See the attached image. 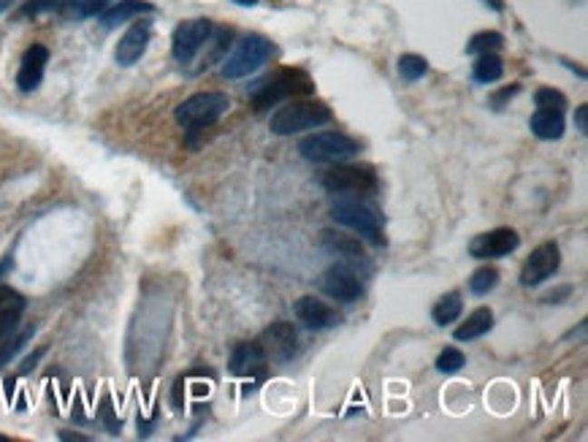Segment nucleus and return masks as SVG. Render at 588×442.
I'll use <instances>...</instances> for the list:
<instances>
[{
    "label": "nucleus",
    "mask_w": 588,
    "mask_h": 442,
    "mask_svg": "<svg viewBox=\"0 0 588 442\" xmlns=\"http://www.w3.org/2000/svg\"><path fill=\"white\" fill-rule=\"evenodd\" d=\"M496 282H499V271H496L494 266H483V269H477V271L472 274L469 290H472L475 296H485V293H491V290L496 288Z\"/></svg>",
    "instance_id": "nucleus-29"
},
{
    "label": "nucleus",
    "mask_w": 588,
    "mask_h": 442,
    "mask_svg": "<svg viewBox=\"0 0 588 442\" xmlns=\"http://www.w3.org/2000/svg\"><path fill=\"white\" fill-rule=\"evenodd\" d=\"M461 312H464V301H461V293L458 290H453V293H445L436 304H434V309H431V318H434V323L436 326H447V323H456L458 318H461Z\"/></svg>",
    "instance_id": "nucleus-24"
},
{
    "label": "nucleus",
    "mask_w": 588,
    "mask_h": 442,
    "mask_svg": "<svg viewBox=\"0 0 588 442\" xmlns=\"http://www.w3.org/2000/svg\"><path fill=\"white\" fill-rule=\"evenodd\" d=\"M109 5H112V0H65L60 5V14L65 19L82 22V19H90V16H101Z\"/></svg>",
    "instance_id": "nucleus-23"
},
{
    "label": "nucleus",
    "mask_w": 588,
    "mask_h": 442,
    "mask_svg": "<svg viewBox=\"0 0 588 442\" xmlns=\"http://www.w3.org/2000/svg\"><path fill=\"white\" fill-rule=\"evenodd\" d=\"M532 133L543 142H556L564 136V112L562 109H537L529 120Z\"/></svg>",
    "instance_id": "nucleus-18"
},
{
    "label": "nucleus",
    "mask_w": 588,
    "mask_h": 442,
    "mask_svg": "<svg viewBox=\"0 0 588 442\" xmlns=\"http://www.w3.org/2000/svg\"><path fill=\"white\" fill-rule=\"evenodd\" d=\"M464 364H466V356H464L458 348H445V350L436 356V364H434V367H436L442 375H456Z\"/></svg>",
    "instance_id": "nucleus-30"
},
{
    "label": "nucleus",
    "mask_w": 588,
    "mask_h": 442,
    "mask_svg": "<svg viewBox=\"0 0 588 442\" xmlns=\"http://www.w3.org/2000/svg\"><path fill=\"white\" fill-rule=\"evenodd\" d=\"M182 386H185V378H180L177 386H174V405L177 408H182Z\"/></svg>",
    "instance_id": "nucleus-37"
},
{
    "label": "nucleus",
    "mask_w": 588,
    "mask_h": 442,
    "mask_svg": "<svg viewBox=\"0 0 588 442\" xmlns=\"http://www.w3.org/2000/svg\"><path fill=\"white\" fill-rule=\"evenodd\" d=\"M331 109L320 101H304V98H290L285 101L274 114H271V133L277 136H293L301 131H312L320 128L326 123H331Z\"/></svg>",
    "instance_id": "nucleus-2"
},
{
    "label": "nucleus",
    "mask_w": 588,
    "mask_h": 442,
    "mask_svg": "<svg viewBox=\"0 0 588 442\" xmlns=\"http://www.w3.org/2000/svg\"><path fill=\"white\" fill-rule=\"evenodd\" d=\"M293 315L299 323H304L307 329L312 331H323V329H334L339 323V315L320 299L315 296H301L296 304H293Z\"/></svg>",
    "instance_id": "nucleus-14"
},
{
    "label": "nucleus",
    "mask_w": 588,
    "mask_h": 442,
    "mask_svg": "<svg viewBox=\"0 0 588 442\" xmlns=\"http://www.w3.org/2000/svg\"><path fill=\"white\" fill-rule=\"evenodd\" d=\"M312 90H315V84H312V79L304 71H299V68H282L274 76H269V79H263V82L255 84V90L250 95V103H252L255 112H266V109L279 106V103H285L290 98H304Z\"/></svg>",
    "instance_id": "nucleus-1"
},
{
    "label": "nucleus",
    "mask_w": 588,
    "mask_h": 442,
    "mask_svg": "<svg viewBox=\"0 0 588 442\" xmlns=\"http://www.w3.org/2000/svg\"><path fill=\"white\" fill-rule=\"evenodd\" d=\"M521 244V236L513 228H494L488 233H480L469 241V255L477 260H488V258H505L510 252H515Z\"/></svg>",
    "instance_id": "nucleus-10"
},
{
    "label": "nucleus",
    "mask_w": 588,
    "mask_h": 442,
    "mask_svg": "<svg viewBox=\"0 0 588 442\" xmlns=\"http://www.w3.org/2000/svg\"><path fill=\"white\" fill-rule=\"evenodd\" d=\"M60 440H79V442H87L84 435H71V432H60Z\"/></svg>",
    "instance_id": "nucleus-38"
},
{
    "label": "nucleus",
    "mask_w": 588,
    "mask_h": 442,
    "mask_svg": "<svg viewBox=\"0 0 588 442\" xmlns=\"http://www.w3.org/2000/svg\"><path fill=\"white\" fill-rule=\"evenodd\" d=\"M103 421H106V427H109V432H112V435H120V421H114V413H112V405H109V399L103 402Z\"/></svg>",
    "instance_id": "nucleus-34"
},
{
    "label": "nucleus",
    "mask_w": 588,
    "mask_h": 442,
    "mask_svg": "<svg viewBox=\"0 0 588 442\" xmlns=\"http://www.w3.org/2000/svg\"><path fill=\"white\" fill-rule=\"evenodd\" d=\"M534 103H537V109H562V112H564L567 95L559 93V90H554V87H540V90L534 93Z\"/></svg>",
    "instance_id": "nucleus-31"
},
{
    "label": "nucleus",
    "mask_w": 588,
    "mask_h": 442,
    "mask_svg": "<svg viewBox=\"0 0 588 442\" xmlns=\"http://www.w3.org/2000/svg\"><path fill=\"white\" fill-rule=\"evenodd\" d=\"M320 241L326 250L342 255V258H353V260H361L364 258V247L356 236H345V233H337V231H323L320 233Z\"/></svg>",
    "instance_id": "nucleus-21"
},
{
    "label": "nucleus",
    "mask_w": 588,
    "mask_h": 442,
    "mask_svg": "<svg viewBox=\"0 0 588 442\" xmlns=\"http://www.w3.org/2000/svg\"><path fill=\"white\" fill-rule=\"evenodd\" d=\"M269 57H274V44H271L266 35L250 33V35H244V38L239 41V46L222 60L220 74H222L225 79H241V76L255 74L260 65H266Z\"/></svg>",
    "instance_id": "nucleus-6"
},
{
    "label": "nucleus",
    "mask_w": 588,
    "mask_h": 442,
    "mask_svg": "<svg viewBox=\"0 0 588 442\" xmlns=\"http://www.w3.org/2000/svg\"><path fill=\"white\" fill-rule=\"evenodd\" d=\"M491 329H494V312L488 307H480L453 331V337L458 342H472V339H480L483 334H488Z\"/></svg>",
    "instance_id": "nucleus-20"
},
{
    "label": "nucleus",
    "mask_w": 588,
    "mask_h": 442,
    "mask_svg": "<svg viewBox=\"0 0 588 442\" xmlns=\"http://www.w3.org/2000/svg\"><path fill=\"white\" fill-rule=\"evenodd\" d=\"M228 109H230V98L225 93L209 90V93H196L188 101H182L174 117L188 133H196V131L214 125L222 114H228Z\"/></svg>",
    "instance_id": "nucleus-4"
},
{
    "label": "nucleus",
    "mask_w": 588,
    "mask_h": 442,
    "mask_svg": "<svg viewBox=\"0 0 588 442\" xmlns=\"http://www.w3.org/2000/svg\"><path fill=\"white\" fill-rule=\"evenodd\" d=\"M44 353H46V350L41 348V350H35L33 356H27V359L22 361V367H19V375H27V372H30V369H33V367H35V364L41 361V356H44Z\"/></svg>",
    "instance_id": "nucleus-36"
},
{
    "label": "nucleus",
    "mask_w": 588,
    "mask_h": 442,
    "mask_svg": "<svg viewBox=\"0 0 588 442\" xmlns=\"http://www.w3.org/2000/svg\"><path fill=\"white\" fill-rule=\"evenodd\" d=\"M299 152L309 163H342L361 152V144L339 131H320L299 142Z\"/></svg>",
    "instance_id": "nucleus-3"
},
{
    "label": "nucleus",
    "mask_w": 588,
    "mask_h": 442,
    "mask_svg": "<svg viewBox=\"0 0 588 442\" xmlns=\"http://www.w3.org/2000/svg\"><path fill=\"white\" fill-rule=\"evenodd\" d=\"M46 63H49V49L44 44H33L22 54V65H19V74H16V87L22 93H33L44 79Z\"/></svg>",
    "instance_id": "nucleus-15"
},
{
    "label": "nucleus",
    "mask_w": 588,
    "mask_h": 442,
    "mask_svg": "<svg viewBox=\"0 0 588 442\" xmlns=\"http://www.w3.org/2000/svg\"><path fill=\"white\" fill-rule=\"evenodd\" d=\"M11 3H14V0H0V14H3V11H5V8L11 5Z\"/></svg>",
    "instance_id": "nucleus-41"
},
{
    "label": "nucleus",
    "mask_w": 588,
    "mask_h": 442,
    "mask_svg": "<svg viewBox=\"0 0 588 442\" xmlns=\"http://www.w3.org/2000/svg\"><path fill=\"white\" fill-rule=\"evenodd\" d=\"M209 44H211V49L203 54V60H201L198 71H203V68L214 65V63L222 57V52H225V49H228V44H230V30H211V35H209Z\"/></svg>",
    "instance_id": "nucleus-28"
},
{
    "label": "nucleus",
    "mask_w": 588,
    "mask_h": 442,
    "mask_svg": "<svg viewBox=\"0 0 588 442\" xmlns=\"http://www.w3.org/2000/svg\"><path fill=\"white\" fill-rule=\"evenodd\" d=\"M260 348L266 350V359H271V361H279V364L290 361L299 353V334H296L293 323H285V320L271 323L260 334Z\"/></svg>",
    "instance_id": "nucleus-11"
},
{
    "label": "nucleus",
    "mask_w": 588,
    "mask_h": 442,
    "mask_svg": "<svg viewBox=\"0 0 588 442\" xmlns=\"http://www.w3.org/2000/svg\"><path fill=\"white\" fill-rule=\"evenodd\" d=\"M518 90H521L518 84H513V87H505L502 93H496V95L491 98V106H494V109H502V103H505L507 98H513V95H515Z\"/></svg>",
    "instance_id": "nucleus-33"
},
{
    "label": "nucleus",
    "mask_w": 588,
    "mask_h": 442,
    "mask_svg": "<svg viewBox=\"0 0 588 442\" xmlns=\"http://www.w3.org/2000/svg\"><path fill=\"white\" fill-rule=\"evenodd\" d=\"M505 76V63L496 52L477 54V63L472 65V79L480 84H494Z\"/></svg>",
    "instance_id": "nucleus-22"
},
{
    "label": "nucleus",
    "mask_w": 588,
    "mask_h": 442,
    "mask_svg": "<svg viewBox=\"0 0 588 442\" xmlns=\"http://www.w3.org/2000/svg\"><path fill=\"white\" fill-rule=\"evenodd\" d=\"M320 185L337 196H372L377 191V174L372 166H350V163H328L320 174Z\"/></svg>",
    "instance_id": "nucleus-5"
},
{
    "label": "nucleus",
    "mask_w": 588,
    "mask_h": 442,
    "mask_svg": "<svg viewBox=\"0 0 588 442\" xmlns=\"http://www.w3.org/2000/svg\"><path fill=\"white\" fill-rule=\"evenodd\" d=\"M483 3L494 11H505V0H483Z\"/></svg>",
    "instance_id": "nucleus-39"
},
{
    "label": "nucleus",
    "mask_w": 588,
    "mask_h": 442,
    "mask_svg": "<svg viewBox=\"0 0 588 442\" xmlns=\"http://www.w3.org/2000/svg\"><path fill=\"white\" fill-rule=\"evenodd\" d=\"M233 3H236V5H255L258 0H233Z\"/></svg>",
    "instance_id": "nucleus-40"
},
{
    "label": "nucleus",
    "mask_w": 588,
    "mask_h": 442,
    "mask_svg": "<svg viewBox=\"0 0 588 442\" xmlns=\"http://www.w3.org/2000/svg\"><path fill=\"white\" fill-rule=\"evenodd\" d=\"M214 25L209 19H188L182 25H177L174 30V38H172V52L180 63H191L198 52L203 49L206 38L211 35Z\"/></svg>",
    "instance_id": "nucleus-9"
},
{
    "label": "nucleus",
    "mask_w": 588,
    "mask_h": 442,
    "mask_svg": "<svg viewBox=\"0 0 588 442\" xmlns=\"http://www.w3.org/2000/svg\"><path fill=\"white\" fill-rule=\"evenodd\" d=\"M331 218L339 222V225L356 231L358 236H364V239L372 241V244H380V247L386 244V233H383V221H380V215H377L372 207L361 204L358 199H339V201L331 207Z\"/></svg>",
    "instance_id": "nucleus-7"
},
{
    "label": "nucleus",
    "mask_w": 588,
    "mask_h": 442,
    "mask_svg": "<svg viewBox=\"0 0 588 442\" xmlns=\"http://www.w3.org/2000/svg\"><path fill=\"white\" fill-rule=\"evenodd\" d=\"M575 125H578L581 133H588V103L575 109Z\"/></svg>",
    "instance_id": "nucleus-35"
},
{
    "label": "nucleus",
    "mask_w": 588,
    "mask_h": 442,
    "mask_svg": "<svg viewBox=\"0 0 588 442\" xmlns=\"http://www.w3.org/2000/svg\"><path fill=\"white\" fill-rule=\"evenodd\" d=\"M0 442H8V437H3V435H0Z\"/></svg>",
    "instance_id": "nucleus-42"
},
{
    "label": "nucleus",
    "mask_w": 588,
    "mask_h": 442,
    "mask_svg": "<svg viewBox=\"0 0 588 442\" xmlns=\"http://www.w3.org/2000/svg\"><path fill=\"white\" fill-rule=\"evenodd\" d=\"M150 38H152V22L150 19H139L128 27V33L120 38L117 49H114V57L120 65H133L142 60V54L147 52L150 46Z\"/></svg>",
    "instance_id": "nucleus-13"
},
{
    "label": "nucleus",
    "mask_w": 588,
    "mask_h": 442,
    "mask_svg": "<svg viewBox=\"0 0 588 442\" xmlns=\"http://www.w3.org/2000/svg\"><path fill=\"white\" fill-rule=\"evenodd\" d=\"M65 0H27L24 5H22V11H19V19H27V16H38V14H44V11H54V8H60Z\"/></svg>",
    "instance_id": "nucleus-32"
},
{
    "label": "nucleus",
    "mask_w": 588,
    "mask_h": 442,
    "mask_svg": "<svg viewBox=\"0 0 588 442\" xmlns=\"http://www.w3.org/2000/svg\"><path fill=\"white\" fill-rule=\"evenodd\" d=\"M320 290H323L326 296L337 299V301L350 304V301H356V299L364 293V285H361L358 274H356L350 266L337 263V266H331V269L320 277Z\"/></svg>",
    "instance_id": "nucleus-12"
},
{
    "label": "nucleus",
    "mask_w": 588,
    "mask_h": 442,
    "mask_svg": "<svg viewBox=\"0 0 588 442\" xmlns=\"http://www.w3.org/2000/svg\"><path fill=\"white\" fill-rule=\"evenodd\" d=\"M428 71V60L420 54H401L398 57V76L404 82H417L420 76H426Z\"/></svg>",
    "instance_id": "nucleus-26"
},
{
    "label": "nucleus",
    "mask_w": 588,
    "mask_h": 442,
    "mask_svg": "<svg viewBox=\"0 0 588 442\" xmlns=\"http://www.w3.org/2000/svg\"><path fill=\"white\" fill-rule=\"evenodd\" d=\"M562 266V252H559V244L554 241H545L540 244L524 263L521 269V285L524 288H537L543 285L545 280H551Z\"/></svg>",
    "instance_id": "nucleus-8"
},
{
    "label": "nucleus",
    "mask_w": 588,
    "mask_h": 442,
    "mask_svg": "<svg viewBox=\"0 0 588 442\" xmlns=\"http://www.w3.org/2000/svg\"><path fill=\"white\" fill-rule=\"evenodd\" d=\"M33 334H35V329H24V331H19V334H14V337L5 334V337L0 339V369H3V367H5V364H8V361H11V359H14V356H16V353L30 342Z\"/></svg>",
    "instance_id": "nucleus-25"
},
{
    "label": "nucleus",
    "mask_w": 588,
    "mask_h": 442,
    "mask_svg": "<svg viewBox=\"0 0 588 442\" xmlns=\"http://www.w3.org/2000/svg\"><path fill=\"white\" fill-rule=\"evenodd\" d=\"M152 11H155V5L147 0H120L101 14V22H103V27H117L128 19H139V16L152 14Z\"/></svg>",
    "instance_id": "nucleus-19"
},
{
    "label": "nucleus",
    "mask_w": 588,
    "mask_h": 442,
    "mask_svg": "<svg viewBox=\"0 0 588 442\" xmlns=\"http://www.w3.org/2000/svg\"><path fill=\"white\" fill-rule=\"evenodd\" d=\"M266 350L260 348V342H241L233 348L230 353V361H228V369L236 375V378H247V375H266Z\"/></svg>",
    "instance_id": "nucleus-16"
},
{
    "label": "nucleus",
    "mask_w": 588,
    "mask_h": 442,
    "mask_svg": "<svg viewBox=\"0 0 588 442\" xmlns=\"http://www.w3.org/2000/svg\"><path fill=\"white\" fill-rule=\"evenodd\" d=\"M24 307H27V301H24V296L19 290H14L8 285H0V339L16 329Z\"/></svg>",
    "instance_id": "nucleus-17"
},
{
    "label": "nucleus",
    "mask_w": 588,
    "mask_h": 442,
    "mask_svg": "<svg viewBox=\"0 0 588 442\" xmlns=\"http://www.w3.org/2000/svg\"><path fill=\"white\" fill-rule=\"evenodd\" d=\"M502 44H505V35H502V33L485 30V33H477V35L466 44V52H469V54H485V52L502 49Z\"/></svg>",
    "instance_id": "nucleus-27"
}]
</instances>
